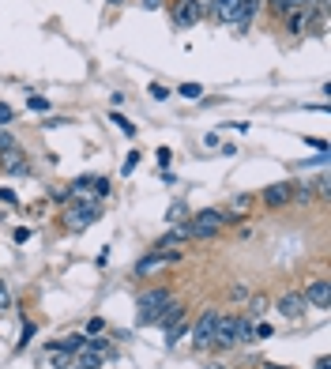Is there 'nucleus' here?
<instances>
[{"label": "nucleus", "instance_id": "nucleus-23", "mask_svg": "<svg viewBox=\"0 0 331 369\" xmlns=\"http://www.w3.org/2000/svg\"><path fill=\"white\" fill-rule=\"evenodd\" d=\"M12 147H15V140H12V132H8V128H4V125H0V155H4V151H12Z\"/></svg>", "mask_w": 331, "mask_h": 369}, {"label": "nucleus", "instance_id": "nucleus-33", "mask_svg": "<svg viewBox=\"0 0 331 369\" xmlns=\"http://www.w3.org/2000/svg\"><path fill=\"white\" fill-rule=\"evenodd\" d=\"M0 200H4V204H15V192L12 189H0Z\"/></svg>", "mask_w": 331, "mask_h": 369}, {"label": "nucleus", "instance_id": "nucleus-27", "mask_svg": "<svg viewBox=\"0 0 331 369\" xmlns=\"http://www.w3.org/2000/svg\"><path fill=\"white\" fill-rule=\"evenodd\" d=\"M0 309H12V290H8L4 279H0Z\"/></svg>", "mask_w": 331, "mask_h": 369}, {"label": "nucleus", "instance_id": "nucleus-11", "mask_svg": "<svg viewBox=\"0 0 331 369\" xmlns=\"http://www.w3.org/2000/svg\"><path fill=\"white\" fill-rule=\"evenodd\" d=\"M188 242V223L185 226H173L170 234H162L159 242H154V253H170L173 245H185Z\"/></svg>", "mask_w": 331, "mask_h": 369}, {"label": "nucleus", "instance_id": "nucleus-26", "mask_svg": "<svg viewBox=\"0 0 331 369\" xmlns=\"http://www.w3.org/2000/svg\"><path fill=\"white\" fill-rule=\"evenodd\" d=\"M26 106H31V109H38V113H45V109H49V98H38V95H31V98H26Z\"/></svg>", "mask_w": 331, "mask_h": 369}, {"label": "nucleus", "instance_id": "nucleus-35", "mask_svg": "<svg viewBox=\"0 0 331 369\" xmlns=\"http://www.w3.org/2000/svg\"><path fill=\"white\" fill-rule=\"evenodd\" d=\"M316 369H331V358L324 354V358H316Z\"/></svg>", "mask_w": 331, "mask_h": 369}, {"label": "nucleus", "instance_id": "nucleus-36", "mask_svg": "<svg viewBox=\"0 0 331 369\" xmlns=\"http://www.w3.org/2000/svg\"><path fill=\"white\" fill-rule=\"evenodd\" d=\"M264 369H286V366H275V362H268V366H264Z\"/></svg>", "mask_w": 331, "mask_h": 369}, {"label": "nucleus", "instance_id": "nucleus-4", "mask_svg": "<svg viewBox=\"0 0 331 369\" xmlns=\"http://www.w3.org/2000/svg\"><path fill=\"white\" fill-rule=\"evenodd\" d=\"M218 226H223V211H215V207H207V211H200L196 219L188 223V237H215L218 234Z\"/></svg>", "mask_w": 331, "mask_h": 369}, {"label": "nucleus", "instance_id": "nucleus-18", "mask_svg": "<svg viewBox=\"0 0 331 369\" xmlns=\"http://www.w3.org/2000/svg\"><path fill=\"white\" fill-rule=\"evenodd\" d=\"M102 331H106V320H102V317H90V320H87V331H83V336L95 339V336H102Z\"/></svg>", "mask_w": 331, "mask_h": 369}, {"label": "nucleus", "instance_id": "nucleus-2", "mask_svg": "<svg viewBox=\"0 0 331 369\" xmlns=\"http://www.w3.org/2000/svg\"><path fill=\"white\" fill-rule=\"evenodd\" d=\"M170 12L177 26H196L204 15H211V0H173Z\"/></svg>", "mask_w": 331, "mask_h": 369}, {"label": "nucleus", "instance_id": "nucleus-29", "mask_svg": "<svg viewBox=\"0 0 331 369\" xmlns=\"http://www.w3.org/2000/svg\"><path fill=\"white\" fill-rule=\"evenodd\" d=\"M31 336H38V331H34V324L26 320V324H23V336H19V347H26V343H31Z\"/></svg>", "mask_w": 331, "mask_h": 369}, {"label": "nucleus", "instance_id": "nucleus-21", "mask_svg": "<svg viewBox=\"0 0 331 369\" xmlns=\"http://www.w3.org/2000/svg\"><path fill=\"white\" fill-rule=\"evenodd\" d=\"M113 125H117V128H121V132H124V136H136V125H132V121H128V117H121V113H113Z\"/></svg>", "mask_w": 331, "mask_h": 369}, {"label": "nucleus", "instance_id": "nucleus-28", "mask_svg": "<svg viewBox=\"0 0 331 369\" xmlns=\"http://www.w3.org/2000/svg\"><path fill=\"white\" fill-rule=\"evenodd\" d=\"M90 189H95V196H109V181H106V178H95V184H90Z\"/></svg>", "mask_w": 331, "mask_h": 369}, {"label": "nucleus", "instance_id": "nucleus-24", "mask_svg": "<svg viewBox=\"0 0 331 369\" xmlns=\"http://www.w3.org/2000/svg\"><path fill=\"white\" fill-rule=\"evenodd\" d=\"M147 95H151L154 102H166V98H170V91H166L162 83H151V91H147Z\"/></svg>", "mask_w": 331, "mask_h": 369}, {"label": "nucleus", "instance_id": "nucleus-14", "mask_svg": "<svg viewBox=\"0 0 331 369\" xmlns=\"http://www.w3.org/2000/svg\"><path fill=\"white\" fill-rule=\"evenodd\" d=\"M181 336H188V320H185V317H177L170 328H166V347H177Z\"/></svg>", "mask_w": 331, "mask_h": 369}, {"label": "nucleus", "instance_id": "nucleus-30", "mask_svg": "<svg viewBox=\"0 0 331 369\" xmlns=\"http://www.w3.org/2000/svg\"><path fill=\"white\" fill-rule=\"evenodd\" d=\"M260 4H264V0H241V8H245V19H252V12H256Z\"/></svg>", "mask_w": 331, "mask_h": 369}, {"label": "nucleus", "instance_id": "nucleus-22", "mask_svg": "<svg viewBox=\"0 0 331 369\" xmlns=\"http://www.w3.org/2000/svg\"><path fill=\"white\" fill-rule=\"evenodd\" d=\"M185 215H188V211H185V204H170V211H166V219H170V223H181Z\"/></svg>", "mask_w": 331, "mask_h": 369}, {"label": "nucleus", "instance_id": "nucleus-12", "mask_svg": "<svg viewBox=\"0 0 331 369\" xmlns=\"http://www.w3.org/2000/svg\"><path fill=\"white\" fill-rule=\"evenodd\" d=\"M0 166H4V173H26V170H31V162L23 159L19 147H12V151L0 155Z\"/></svg>", "mask_w": 331, "mask_h": 369}, {"label": "nucleus", "instance_id": "nucleus-37", "mask_svg": "<svg viewBox=\"0 0 331 369\" xmlns=\"http://www.w3.org/2000/svg\"><path fill=\"white\" fill-rule=\"evenodd\" d=\"M106 4H113V8H117V4H124V0H106Z\"/></svg>", "mask_w": 331, "mask_h": 369}, {"label": "nucleus", "instance_id": "nucleus-19", "mask_svg": "<svg viewBox=\"0 0 331 369\" xmlns=\"http://www.w3.org/2000/svg\"><path fill=\"white\" fill-rule=\"evenodd\" d=\"M279 12H298V8H305V4H312V0H271Z\"/></svg>", "mask_w": 331, "mask_h": 369}, {"label": "nucleus", "instance_id": "nucleus-31", "mask_svg": "<svg viewBox=\"0 0 331 369\" xmlns=\"http://www.w3.org/2000/svg\"><path fill=\"white\" fill-rule=\"evenodd\" d=\"M12 106H8V102H0V125H12Z\"/></svg>", "mask_w": 331, "mask_h": 369}, {"label": "nucleus", "instance_id": "nucleus-25", "mask_svg": "<svg viewBox=\"0 0 331 369\" xmlns=\"http://www.w3.org/2000/svg\"><path fill=\"white\" fill-rule=\"evenodd\" d=\"M264 309H268V298H264V294H256V298H252V313H248V320H252V317H260Z\"/></svg>", "mask_w": 331, "mask_h": 369}, {"label": "nucleus", "instance_id": "nucleus-6", "mask_svg": "<svg viewBox=\"0 0 331 369\" xmlns=\"http://www.w3.org/2000/svg\"><path fill=\"white\" fill-rule=\"evenodd\" d=\"M211 15L218 23H234V26H248L241 0H211Z\"/></svg>", "mask_w": 331, "mask_h": 369}, {"label": "nucleus", "instance_id": "nucleus-20", "mask_svg": "<svg viewBox=\"0 0 331 369\" xmlns=\"http://www.w3.org/2000/svg\"><path fill=\"white\" fill-rule=\"evenodd\" d=\"M68 366H72L68 350H53V369H68Z\"/></svg>", "mask_w": 331, "mask_h": 369}, {"label": "nucleus", "instance_id": "nucleus-16", "mask_svg": "<svg viewBox=\"0 0 331 369\" xmlns=\"http://www.w3.org/2000/svg\"><path fill=\"white\" fill-rule=\"evenodd\" d=\"M76 366H79V369H98V366H102V354H95V350H83Z\"/></svg>", "mask_w": 331, "mask_h": 369}, {"label": "nucleus", "instance_id": "nucleus-15", "mask_svg": "<svg viewBox=\"0 0 331 369\" xmlns=\"http://www.w3.org/2000/svg\"><path fill=\"white\" fill-rule=\"evenodd\" d=\"M312 23V4H305V8H298V15L290 19V31L293 34H305V26Z\"/></svg>", "mask_w": 331, "mask_h": 369}, {"label": "nucleus", "instance_id": "nucleus-5", "mask_svg": "<svg viewBox=\"0 0 331 369\" xmlns=\"http://www.w3.org/2000/svg\"><path fill=\"white\" fill-rule=\"evenodd\" d=\"M218 317H223V313H218L215 306H207L204 313H200V320L188 328V336L196 339V347H211V336H215V324H218Z\"/></svg>", "mask_w": 331, "mask_h": 369}, {"label": "nucleus", "instance_id": "nucleus-3", "mask_svg": "<svg viewBox=\"0 0 331 369\" xmlns=\"http://www.w3.org/2000/svg\"><path fill=\"white\" fill-rule=\"evenodd\" d=\"M98 219H102V204L98 200H87V204H76L64 215V223H68V230H87V226H95Z\"/></svg>", "mask_w": 331, "mask_h": 369}, {"label": "nucleus", "instance_id": "nucleus-13", "mask_svg": "<svg viewBox=\"0 0 331 369\" xmlns=\"http://www.w3.org/2000/svg\"><path fill=\"white\" fill-rule=\"evenodd\" d=\"M305 309L309 306H305V298H301V294H286V298L279 301V313H282V317H290V320H298Z\"/></svg>", "mask_w": 331, "mask_h": 369}, {"label": "nucleus", "instance_id": "nucleus-8", "mask_svg": "<svg viewBox=\"0 0 331 369\" xmlns=\"http://www.w3.org/2000/svg\"><path fill=\"white\" fill-rule=\"evenodd\" d=\"M211 343L215 347H237V317H218Z\"/></svg>", "mask_w": 331, "mask_h": 369}, {"label": "nucleus", "instance_id": "nucleus-9", "mask_svg": "<svg viewBox=\"0 0 331 369\" xmlns=\"http://www.w3.org/2000/svg\"><path fill=\"white\" fill-rule=\"evenodd\" d=\"M177 260H181V256L173 253V249H170V253H151V256H143V260L136 264V275H151V272H159L162 264H177Z\"/></svg>", "mask_w": 331, "mask_h": 369}, {"label": "nucleus", "instance_id": "nucleus-1", "mask_svg": "<svg viewBox=\"0 0 331 369\" xmlns=\"http://www.w3.org/2000/svg\"><path fill=\"white\" fill-rule=\"evenodd\" d=\"M170 301H173V290H166V287H154V290L140 294V309H136V320H140V324H154V320H159V313L170 306Z\"/></svg>", "mask_w": 331, "mask_h": 369}, {"label": "nucleus", "instance_id": "nucleus-34", "mask_svg": "<svg viewBox=\"0 0 331 369\" xmlns=\"http://www.w3.org/2000/svg\"><path fill=\"white\" fill-rule=\"evenodd\" d=\"M143 8H147V12H154V8H162V0H143Z\"/></svg>", "mask_w": 331, "mask_h": 369}, {"label": "nucleus", "instance_id": "nucleus-17", "mask_svg": "<svg viewBox=\"0 0 331 369\" xmlns=\"http://www.w3.org/2000/svg\"><path fill=\"white\" fill-rule=\"evenodd\" d=\"M177 95H181V98H188V102H196V98H204V87H200V83H181Z\"/></svg>", "mask_w": 331, "mask_h": 369}, {"label": "nucleus", "instance_id": "nucleus-32", "mask_svg": "<svg viewBox=\"0 0 331 369\" xmlns=\"http://www.w3.org/2000/svg\"><path fill=\"white\" fill-rule=\"evenodd\" d=\"M136 166H140V151H132V155H128V162H124V173H132Z\"/></svg>", "mask_w": 331, "mask_h": 369}, {"label": "nucleus", "instance_id": "nucleus-10", "mask_svg": "<svg viewBox=\"0 0 331 369\" xmlns=\"http://www.w3.org/2000/svg\"><path fill=\"white\" fill-rule=\"evenodd\" d=\"M290 189H293L290 181L268 184V189H264V204H268V207H282V204H290Z\"/></svg>", "mask_w": 331, "mask_h": 369}, {"label": "nucleus", "instance_id": "nucleus-38", "mask_svg": "<svg viewBox=\"0 0 331 369\" xmlns=\"http://www.w3.org/2000/svg\"><path fill=\"white\" fill-rule=\"evenodd\" d=\"M207 369H223V366H207Z\"/></svg>", "mask_w": 331, "mask_h": 369}, {"label": "nucleus", "instance_id": "nucleus-7", "mask_svg": "<svg viewBox=\"0 0 331 369\" xmlns=\"http://www.w3.org/2000/svg\"><path fill=\"white\" fill-rule=\"evenodd\" d=\"M301 298H305V306H312V309H328V306H331V287H328V279L309 283V287L301 290Z\"/></svg>", "mask_w": 331, "mask_h": 369}]
</instances>
